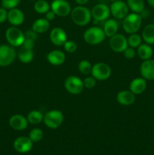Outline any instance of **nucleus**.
Instances as JSON below:
<instances>
[{"mask_svg":"<svg viewBox=\"0 0 154 155\" xmlns=\"http://www.w3.org/2000/svg\"><path fill=\"white\" fill-rule=\"evenodd\" d=\"M72 22L78 26H86L91 20V13L88 8L83 5H79L74 8L70 12Z\"/></svg>","mask_w":154,"mask_h":155,"instance_id":"1","label":"nucleus"},{"mask_svg":"<svg viewBox=\"0 0 154 155\" xmlns=\"http://www.w3.org/2000/svg\"><path fill=\"white\" fill-rule=\"evenodd\" d=\"M142 24V17L140 14L131 13L128 14L123 19L122 21V28L124 31L127 33L132 34L136 33L139 30Z\"/></svg>","mask_w":154,"mask_h":155,"instance_id":"2","label":"nucleus"},{"mask_svg":"<svg viewBox=\"0 0 154 155\" xmlns=\"http://www.w3.org/2000/svg\"><path fill=\"white\" fill-rule=\"evenodd\" d=\"M83 38L89 45H98L104 42L106 38L104 30L99 27H91L85 31Z\"/></svg>","mask_w":154,"mask_h":155,"instance_id":"3","label":"nucleus"},{"mask_svg":"<svg viewBox=\"0 0 154 155\" xmlns=\"http://www.w3.org/2000/svg\"><path fill=\"white\" fill-rule=\"evenodd\" d=\"M5 38L8 44L13 47H21L24 42V33L17 27H11L5 31Z\"/></svg>","mask_w":154,"mask_h":155,"instance_id":"4","label":"nucleus"},{"mask_svg":"<svg viewBox=\"0 0 154 155\" xmlns=\"http://www.w3.org/2000/svg\"><path fill=\"white\" fill-rule=\"evenodd\" d=\"M63 113L58 110H51L44 115L43 122L47 127L50 129H57L63 124Z\"/></svg>","mask_w":154,"mask_h":155,"instance_id":"5","label":"nucleus"},{"mask_svg":"<svg viewBox=\"0 0 154 155\" xmlns=\"http://www.w3.org/2000/svg\"><path fill=\"white\" fill-rule=\"evenodd\" d=\"M17 53L10 45H0V67H7L14 61Z\"/></svg>","mask_w":154,"mask_h":155,"instance_id":"6","label":"nucleus"},{"mask_svg":"<svg viewBox=\"0 0 154 155\" xmlns=\"http://www.w3.org/2000/svg\"><path fill=\"white\" fill-rule=\"evenodd\" d=\"M65 89L72 95H79L84 89L83 81L76 76H69L64 81Z\"/></svg>","mask_w":154,"mask_h":155,"instance_id":"7","label":"nucleus"},{"mask_svg":"<svg viewBox=\"0 0 154 155\" xmlns=\"http://www.w3.org/2000/svg\"><path fill=\"white\" fill-rule=\"evenodd\" d=\"M91 76L97 80L104 81L111 76V68L107 64L99 62L92 66Z\"/></svg>","mask_w":154,"mask_h":155,"instance_id":"8","label":"nucleus"},{"mask_svg":"<svg viewBox=\"0 0 154 155\" xmlns=\"http://www.w3.org/2000/svg\"><path fill=\"white\" fill-rule=\"evenodd\" d=\"M110 9V14L117 19H124L128 15L129 12L127 3L122 0H116L113 2Z\"/></svg>","mask_w":154,"mask_h":155,"instance_id":"9","label":"nucleus"},{"mask_svg":"<svg viewBox=\"0 0 154 155\" xmlns=\"http://www.w3.org/2000/svg\"><path fill=\"white\" fill-rule=\"evenodd\" d=\"M110 47L113 51L117 53L123 52L125 48L128 46V39L124 35L116 33L111 36L110 39Z\"/></svg>","mask_w":154,"mask_h":155,"instance_id":"10","label":"nucleus"},{"mask_svg":"<svg viewBox=\"0 0 154 155\" xmlns=\"http://www.w3.org/2000/svg\"><path fill=\"white\" fill-rule=\"evenodd\" d=\"M51 10H52L56 16L66 17L70 14L71 6L66 0H54L51 4Z\"/></svg>","mask_w":154,"mask_h":155,"instance_id":"11","label":"nucleus"},{"mask_svg":"<svg viewBox=\"0 0 154 155\" xmlns=\"http://www.w3.org/2000/svg\"><path fill=\"white\" fill-rule=\"evenodd\" d=\"M91 17L95 21L101 22L108 19L110 15V9L107 5L98 4L94 6L91 11Z\"/></svg>","mask_w":154,"mask_h":155,"instance_id":"12","label":"nucleus"},{"mask_svg":"<svg viewBox=\"0 0 154 155\" xmlns=\"http://www.w3.org/2000/svg\"><path fill=\"white\" fill-rule=\"evenodd\" d=\"M50 40L56 46H63L67 40L66 33L61 27H54L50 32Z\"/></svg>","mask_w":154,"mask_h":155,"instance_id":"13","label":"nucleus"},{"mask_svg":"<svg viewBox=\"0 0 154 155\" xmlns=\"http://www.w3.org/2000/svg\"><path fill=\"white\" fill-rule=\"evenodd\" d=\"M33 142L27 136L17 138L14 142V148L19 153H27L33 148Z\"/></svg>","mask_w":154,"mask_h":155,"instance_id":"14","label":"nucleus"},{"mask_svg":"<svg viewBox=\"0 0 154 155\" xmlns=\"http://www.w3.org/2000/svg\"><path fill=\"white\" fill-rule=\"evenodd\" d=\"M140 72L142 77L145 80H154V60L148 59L143 61L140 68Z\"/></svg>","mask_w":154,"mask_h":155,"instance_id":"15","label":"nucleus"},{"mask_svg":"<svg viewBox=\"0 0 154 155\" xmlns=\"http://www.w3.org/2000/svg\"><path fill=\"white\" fill-rule=\"evenodd\" d=\"M9 125L13 130L22 131L28 127V120L27 117L21 114H14L9 119Z\"/></svg>","mask_w":154,"mask_h":155,"instance_id":"16","label":"nucleus"},{"mask_svg":"<svg viewBox=\"0 0 154 155\" xmlns=\"http://www.w3.org/2000/svg\"><path fill=\"white\" fill-rule=\"evenodd\" d=\"M25 17L22 11L19 8H12L8 12L7 20L14 27H18L24 23Z\"/></svg>","mask_w":154,"mask_h":155,"instance_id":"17","label":"nucleus"},{"mask_svg":"<svg viewBox=\"0 0 154 155\" xmlns=\"http://www.w3.org/2000/svg\"><path fill=\"white\" fill-rule=\"evenodd\" d=\"M47 60L54 66H59L63 64L66 61V54L60 50H52L47 55Z\"/></svg>","mask_w":154,"mask_h":155,"instance_id":"18","label":"nucleus"},{"mask_svg":"<svg viewBox=\"0 0 154 155\" xmlns=\"http://www.w3.org/2000/svg\"><path fill=\"white\" fill-rule=\"evenodd\" d=\"M116 101L122 105H131L135 101V95L130 90L120 91L116 95Z\"/></svg>","mask_w":154,"mask_h":155,"instance_id":"19","label":"nucleus"},{"mask_svg":"<svg viewBox=\"0 0 154 155\" xmlns=\"http://www.w3.org/2000/svg\"><path fill=\"white\" fill-rule=\"evenodd\" d=\"M146 88V80L143 77L135 78L130 83L129 90L134 95H140L143 93Z\"/></svg>","mask_w":154,"mask_h":155,"instance_id":"20","label":"nucleus"},{"mask_svg":"<svg viewBox=\"0 0 154 155\" xmlns=\"http://www.w3.org/2000/svg\"><path fill=\"white\" fill-rule=\"evenodd\" d=\"M33 57H34V53L33 49L27 48L21 45L18 52V58L20 61L24 64L30 63L33 61Z\"/></svg>","mask_w":154,"mask_h":155,"instance_id":"21","label":"nucleus"},{"mask_svg":"<svg viewBox=\"0 0 154 155\" xmlns=\"http://www.w3.org/2000/svg\"><path fill=\"white\" fill-rule=\"evenodd\" d=\"M118 29H119V24L117 21L114 19H107L105 21L104 24V33L107 37H111L117 33Z\"/></svg>","mask_w":154,"mask_h":155,"instance_id":"22","label":"nucleus"},{"mask_svg":"<svg viewBox=\"0 0 154 155\" xmlns=\"http://www.w3.org/2000/svg\"><path fill=\"white\" fill-rule=\"evenodd\" d=\"M50 27L49 21L46 18H39L33 22L32 30L36 33H44L48 30Z\"/></svg>","mask_w":154,"mask_h":155,"instance_id":"23","label":"nucleus"},{"mask_svg":"<svg viewBox=\"0 0 154 155\" xmlns=\"http://www.w3.org/2000/svg\"><path fill=\"white\" fill-rule=\"evenodd\" d=\"M137 53L138 57L143 61L148 60L150 59L152 56V48H151L150 45L147 43L140 44L138 47H137Z\"/></svg>","mask_w":154,"mask_h":155,"instance_id":"24","label":"nucleus"},{"mask_svg":"<svg viewBox=\"0 0 154 155\" xmlns=\"http://www.w3.org/2000/svg\"><path fill=\"white\" fill-rule=\"evenodd\" d=\"M142 38L149 45L154 44V24H148L144 27L142 33Z\"/></svg>","mask_w":154,"mask_h":155,"instance_id":"25","label":"nucleus"},{"mask_svg":"<svg viewBox=\"0 0 154 155\" xmlns=\"http://www.w3.org/2000/svg\"><path fill=\"white\" fill-rule=\"evenodd\" d=\"M27 119L28 120L29 124H33V125H37V124H41L43 121L44 115L39 110H34L30 111L27 114Z\"/></svg>","mask_w":154,"mask_h":155,"instance_id":"26","label":"nucleus"},{"mask_svg":"<svg viewBox=\"0 0 154 155\" xmlns=\"http://www.w3.org/2000/svg\"><path fill=\"white\" fill-rule=\"evenodd\" d=\"M128 8L134 13L140 14L144 10V2L143 0H127Z\"/></svg>","mask_w":154,"mask_h":155,"instance_id":"27","label":"nucleus"},{"mask_svg":"<svg viewBox=\"0 0 154 155\" xmlns=\"http://www.w3.org/2000/svg\"><path fill=\"white\" fill-rule=\"evenodd\" d=\"M51 9V5L45 0H37L35 2L34 10L38 14H45Z\"/></svg>","mask_w":154,"mask_h":155,"instance_id":"28","label":"nucleus"},{"mask_svg":"<svg viewBox=\"0 0 154 155\" xmlns=\"http://www.w3.org/2000/svg\"><path fill=\"white\" fill-rule=\"evenodd\" d=\"M78 69L82 74L89 75L90 74H91L92 65L88 61L82 60L79 63Z\"/></svg>","mask_w":154,"mask_h":155,"instance_id":"29","label":"nucleus"},{"mask_svg":"<svg viewBox=\"0 0 154 155\" xmlns=\"http://www.w3.org/2000/svg\"><path fill=\"white\" fill-rule=\"evenodd\" d=\"M141 42L142 38L137 33H132L130 35L128 39V46L132 47L134 48H137L141 44Z\"/></svg>","mask_w":154,"mask_h":155,"instance_id":"30","label":"nucleus"},{"mask_svg":"<svg viewBox=\"0 0 154 155\" xmlns=\"http://www.w3.org/2000/svg\"><path fill=\"white\" fill-rule=\"evenodd\" d=\"M29 138L33 142H38L43 138V132L41 129L35 128L30 131Z\"/></svg>","mask_w":154,"mask_h":155,"instance_id":"31","label":"nucleus"},{"mask_svg":"<svg viewBox=\"0 0 154 155\" xmlns=\"http://www.w3.org/2000/svg\"><path fill=\"white\" fill-rule=\"evenodd\" d=\"M21 2V0H2V5L5 9H12L16 8Z\"/></svg>","mask_w":154,"mask_h":155,"instance_id":"32","label":"nucleus"},{"mask_svg":"<svg viewBox=\"0 0 154 155\" xmlns=\"http://www.w3.org/2000/svg\"><path fill=\"white\" fill-rule=\"evenodd\" d=\"M63 46L68 53H74L77 50V44L72 40H66Z\"/></svg>","mask_w":154,"mask_h":155,"instance_id":"33","label":"nucleus"},{"mask_svg":"<svg viewBox=\"0 0 154 155\" xmlns=\"http://www.w3.org/2000/svg\"><path fill=\"white\" fill-rule=\"evenodd\" d=\"M97 83V80L93 77H87L84 79L83 80V84H84V87L88 89H93L94 87L95 86Z\"/></svg>","mask_w":154,"mask_h":155,"instance_id":"34","label":"nucleus"},{"mask_svg":"<svg viewBox=\"0 0 154 155\" xmlns=\"http://www.w3.org/2000/svg\"><path fill=\"white\" fill-rule=\"evenodd\" d=\"M123 54L127 59H133L136 55V51L132 47L128 46L123 51Z\"/></svg>","mask_w":154,"mask_h":155,"instance_id":"35","label":"nucleus"},{"mask_svg":"<svg viewBox=\"0 0 154 155\" xmlns=\"http://www.w3.org/2000/svg\"><path fill=\"white\" fill-rule=\"evenodd\" d=\"M38 33H36V32L33 31V30H27L26 31V33H24V36H25L26 39H32V40H34L36 41L38 38Z\"/></svg>","mask_w":154,"mask_h":155,"instance_id":"36","label":"nucleus"},{"mask_svg":"<svg viewBox=\"0 0 154 155\" xmlns=\"http://www.w3.org/2000/svg\"><path fill=\"white\" fill-rule=\"evenodd\" d=\"M8 12L5 8H0V24H2L7 20Z\"/></svg>","mask_w":154,"mask_h":155,"instance_id":"37","label":"nucleus"},{"mask_svg":"<svg viewBox=\"0 0 154 155\" xmlns=\"http://www.w3.org/2000/svg\"><path fill=\"white\" fill-rule=\"evenodd\" d=\"M35 42H36V41L32 40V39H26L25 38V39H24V42L22 45L27 48H31V49H33L35 45Z\"/></svg>","mask_w":154,"mask_h":155,"instance_id":"38","label":"nucleus"},{"mask_svg":"<svg viewBox=\"0 0 154 155\" xmlns=\"http://www.w3.org/2000/svg\"><path fill=\"white\" fill-rule=\"evenodd\" d=\"M55 17H56V15L54 14V12H53L52 10H51V9H50L47 13H45V18L49 21L54 20Z\"/></svg>","mask_w":154,"mask_h":155,"instance_id":"39","label":"nucleus"},{"mask_svg":"<svg viewBox=\"0 0 154 155\" xmlns=\"http://www.w3.org/2000/svg\"><path fill=\"white\" fill-rule=\"evenodd\" d=\"M75 2L77 3V4H79V5H84L87 4L89 0H75Z\"/></svg>","mask_w":154,"mask_h":155,"instance_id":"40","label":"nucleus"},{"mask_svg":"<svg viewBox=\"0 0 154 155\" xmlns=\"http://www.w3.org/2000/svg\"><path fill=\"white\" fill-rule=\"evenodd\" d=\"M147 2L151 7L154 8V0H147Z\"/></svg>","mask_w":154,"mask_h":155,"instance_id":"41","label":"nucleus"},{"mask_svg":"<svg viewBox=\"0 0 154 155\" xmlns=\"http://www.w3.org/2000/svg\"><path fill=\"white\" fill-rule=\"evenodd\" d=\"M109 1H111V2H114V1H116V0H109Z\"/></svg>","mask_w":154,"mask_h":155,"instance_id":"42","label":"nucleus"},{"mask_svg":"<svg viewBox=\"0 0 154 155\" xmlns=\"http://www.w3.org/2000/svg\"><path fill=\"white\" fill-rule=\"evenodd\" d=\"M30 1H36V0H30Z\"/></svg>","mask_w":154,"mask_h":155,"instance_id":"43","label":"nucleus"},{"mask_svg":"<svg viewBox=\"0 0 154 155\" xmlns=\"http://www.w3.org/2000/svg\"><path fill=\"white\" fill-rule=\"evenodd\" d=\"M153 24H154V18H153Z\"/></svg>","mask_w":154,"mask_h":155,"instance_id":"44","label":"nucleus"}]
</instances>
